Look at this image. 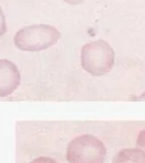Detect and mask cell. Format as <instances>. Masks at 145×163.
Segmentation results:
<instances>
[{
	"instance_id": "obj_1",
	"label": "cell",
	"mask_w": 145,
	"mask_h": 163,
	"mask_svg": "<svg viewBox=\"0 0 145 163\" xmlns=\"http://www.w3.org/2000/svg\"><path fill=\"white\" fill-rule=\"evenodd\" d=\"M115 54L111 45L104 40H96L84 44L81 49L82 68L95 77L108 73L114 64Z\"/></svg>"
},
{
	"instance_id": "obj_2",
	"label": "cell",
	"mask_w": 145,
	"mask_h": 163,
	"mask_svg": "<svg viewBox=\"0 0 145 163\" xmlns=\"http://www.w3.org/2000/svg\"><path fill=\"white\" fill-rule=\"evenodd\" d=\"M61 37L54 26L39 24L23 27L14 38L15 46L23 51L38 52L55 45Z\"/></svg>"
},
{
	"instance_id": "obj_3",
	"label": "cell",
	"mask_w": 145,
	"mask_h": 163,
	"mask_svg": "<svg viewBox=\"0 0 145 163\" xmlns=\"http://www.w3.org/2000/svg\"><path fill=\"white\" fill-rule=\"evenodd\" d=\"M107 150L93 135H80L68 145L66 158L69 163H103Z\"/></svg>"
},
{
	"instance_id": "obj_4",
	"label": "cell",
	"mask_w": 145,
	"mask_h": 163,
	"mask_svg": "<svg viewBox=\"0 0 145 163\" xmlns=\"http://www.w3.org/2000/svg\"><path fill=\"white\" fill-rule=\"evenodd\" d=\"M20 82L21 75L16 65L8 59H0V97L11 94Z\"/></svg>"
},
{
	"instance_id": "obj_5",
	"label": "cell",
	"mask_w": 145,
	"mask_h": 163,
	"mask_svg": "<svg viewBox=\"0 0 145 163\" xmlns=\"http://www.w3.org/2000/svg\"><path fill=\"white\" fill-rule=\"evenodd\" d=\"M113 163H145V152L138 147L121 150L113 159Z\"/></svg>"
},
{
	"instance_id": "obj_6",
	"label": "cell",
	"mask_w": 145,
	"mask_h": 163,
	"mask_svg": "<svg viewBox=\"0 0 145 163\" xmlns=\"http://www.w3.org/2000/svg\"><path fill=\"white\" fill-rule=\"evenodd\" d=\"M137 147L142 150H144L145 152V129L142 130L138 136V139H137Z\"/></svg>"
},
{
	"instance_id": "obj_7",
	"label": "cell",
	"mask_w": 145,
	"mask_h": 163,
	"mask_svg": "<svg viewBox=\"0 0 145 163\" xmlns=\"http://www.w3.org/2000/svg\"><path fill=\"white\" fill-rule=\"evenodd\" d=\"M6 20H5V16L3 12L2 8L0 7V36H3L6 32Z\"/></svg>"
},
{
	"instance_id": "obj_8",
	"label": "cell",
	"mask_w": 145,
	"mask_h": 163,
	"mask_svg": "<svg viewBox=\"0 0 145 163\" xmlns=\"http://www.w3.org/2000/svg\"><path fill=\"white\" fill-rule=\"evenodd\" d=\"M31 163H57L55 160L49 157H39Z\"/></svg>"
}]
</instances>
